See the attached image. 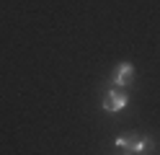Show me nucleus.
Returning <instances> with one entry per match:
<instances>
[{
    "label": "nucleus",
    "instance_id": "1",
    "mask_svg": "<svg viewBox=\"0 0 160 155\" xmlns=\"http://www.w3.org/2000/svg\"><path fill=\"white\" fill-rule=\"evenodd\" d=\"M119 147H127V150H132V152H142V150H150L152 145H150L147 137H142V134H119V137L114 140Z\"/></svg>",
    "mask_w": 160,
    "mask_h": 155
},
{
    "label": "nucleus",
    "instance_id": "2",
    "mask_svg": "<svg viewBox=\"0 0 160 155\" xmlns=\"http://www.w3.org/2000/svg\"><path fill=\"white\" fill-rule=\"evenodd\" d=\"M124 106H127V96H124L122 88H114L103 96V109L106 111H122Z\"/></svg>",
    "mask_w": 160,
    "mask_h": 155
},
{
    "label": "nucleus",
    "instance_id": "3",
    "mask_svg": "<svg viewBox=\"0 0 160 155\" xmlns=\"http://www.w3.org/2000/svg\"><path fill=\"white\" fill-rule=\"evenodd\" d=\"M132 80H134V67L129 65V62H122V65L114 70V85L122 88V85H129Z\"/></svg>",
    "mask_w": 160,
    "mask_h": 155
}]
</instances>
